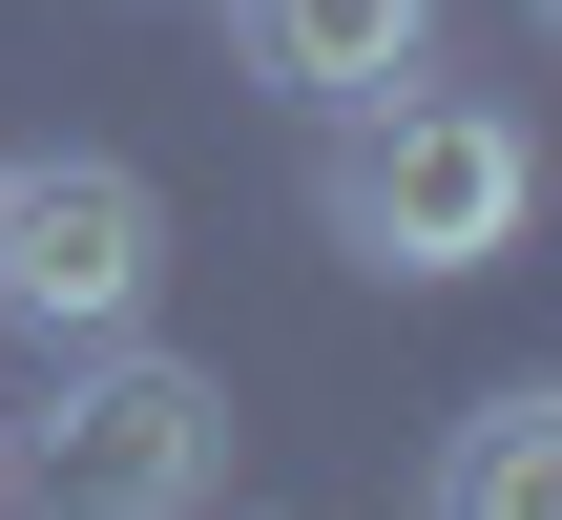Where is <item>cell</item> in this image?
I'll use <instances>...</instances> for the list:
<instances>
[{
    "label": "cell",
    "instance_id": "cell-1",
    "mask_svg": "<svg viewBox=\"0 0 562 520\" xmlns=\"http://www.w3.org/2000/svg\"><path fill=\"white\" fill-rule=\"evenodd\" d=\"M313 229H334L375 292H459V271H501V250L542 229V125L417 63L396 104H334V146H313Z\"/></svg>",
    "mask_w": 562,
    "mask_h": 520
},
{
    "label": "cell",
    "instance_id": "cell-2",
    "mask_svg": "<svg viewBox=\"0 0 562 520\" xmlns=\"http://www.w3.org/2000/svg\"><path fill=\"white\" fill-rule=\"evenodd\" d=\"M0 479H21V520H209V479H229V396H209L188 354H146V334H83Z\"/></svg>",
    "mask_w": 562,
    "mask_h": 520
},
{
    "label": "cell",
    "instance_id": "cell-3",
    "mask_svg": "<svg viewBox=\"0 0 562 520\" xmlns=\"http://www.w3.org/2000/svg\"><path fill=\"white\" fill-rule=\"evenodd\" d=\"M146 292H167V188H146L125 146H42V167H0V313H21L42 354L146 334Z\"/></svg>",
    "mask_w": 562,
    "mask_h": 520
},
{
    "label": "cell",
    "instance_id": "cell-4",
    "mask_svg": "<svg viewBox=\"0 0 562 520\" xmlns=\"http://www.w3.org/2000/svg\"><path fill=\"white\" fill-rule=\"evenodd\" d=\"M438 21H459V0H229V63L334 125V104H396V83L438 63Z\"/></svg>",
    "mask_w": 562,
    "mask_h": 520
},
{
    "label": "cell",
    "instance_id": "cell-5",
    "mask_svg": "<svg viewBox=\"0 0 562 520\" xmlns=\"http://www.w3.org/2000/svg\"><path fill=\"white\" fill-rule=\"evenodd\" d=\"M438 520H562V396H480L438 438Z\"/></svg>",
    "mask_w": 562,
    "mask_h": 520
}]
</instances>
